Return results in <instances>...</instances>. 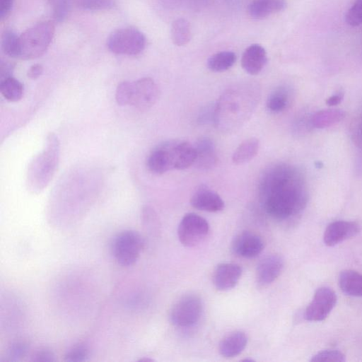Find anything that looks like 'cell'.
Wrapping results in <instances>:
<instances>
[{
    "mask_svg": "<svg viewBox=\"0 0 362 362\" xmlns=\"http://www.w3.org/2000/svg\"><path fill=\"white\" fill-rule=\"evenodd\" d=\"M258 197L265 212L273 218L285 221L293 218L304 209L308 201L304 176L293 165L274 164L259 177Z\"/></svg>",
    "mask_w": 362,
    "mask_h": 362,
    "instance_id": "obj_1",
    "label": "cell"
},
{
    "mask_svg": "<svg viewBox=\"0 0 362 362\" xmlns=\"http://www.w3.org/2000/svg\"><path fill=\"white\" fill-rule=\"evenodd\" d=\"M259 97V88L251 84L228 88L214 105V124L222 132H235L250 118Z\"/></svg>",
    "mask_w": 362,
    "mask_h": 362,
    "instance_id": "obj_2",
    "label": "cell"
},
{
    "mask_svg": "<svg viewBox=\"0 0 362 362\" xmlns=\"http://www.w3.org/2000/svg\"><path fill=\"white\" fill-rule=\"evenodd\" d=\"M59 158V143L53 133L49 134L43 151L31 163L28 172V185L35 191L42 190L52 179Z\"/></svg>",
    "mask_w": 362,
    "mask_h": 362,
    "instance_id": "obj_3",
    "label": "cell"
},
{
    "mask_svg": "<svg viewBox=\"0 0 362 362\" xmlns=\"http://www.w3.org/2000/svg\"><path fill=\"white\" fill-rule=\"evenodd\" d=\"M55 26L51 21L35 23L19 35V59H33L41 57L52 40Z\"/></svg>",
    "mask_w": 362,
    "mask_h": 362,
    "instance_id": "obj_4",
    "label": "cell"
},
{
    "mask_svg": "<svg viewBox=\"0 0 362 362\" xmlns=\"http://www.w3.org/2000/svg\"><path fill=\"white\" fill-rule=\"evenodd\" d=\"M144 245V240L138 232L125 230L113 239L112 252L118 264L128 267L137 261Z\"/></svg>",
    "mask_w": 362,
    "mask_h": 362,
    "instance_id": "obj_5",
    "label": "cell"
},
{
    "mask_svg": "<svg viewBox=\"0 0 362 362\" xmlns=\"http://www.w3.org/2000/svg\"><path fill=\"white\" fill-rule=\"evenodd\" d=\"M146 45L145 35L134 28L116 30L110 35L107 40L108 49L117 54H139L144 49Z\"/></svg>",
    "mask_w": 362,
    "mask_h": 362,
    "instance_id": "obj_6",
    "label": "cell"
},
{
    "mask_svg": "<svg viewBox=\"0 0 362 362\" xmlns=\"http://www.w3.org/2000/svg\"><path fill=\"white\" fill-rule=\"evenodd\" d=\"M178 141H165L152 149L146 160V167L151 173L160 175L171 170H176Z\"/></svg>",
    "mask_w": 362,
    "mask_h": 362,
    "instance_id": "obj_7",
    "label": "cell"
},
{
    "mask_svg": "<svg viewBox=\"0 0 362 362\" xmlns=\"http://www.w3.org/2000/svg\"><path fill=\"white\" fill-rule=\"evenodd\" d=\"M202 310V302L198 296H183L174 304L170 310V322L179 327H190L198 322Z\"/></svg>",
    "mask_w": 362,
    "mask_h": 362,
    "instance_id": "obj_8",
    "label": "cell"
},
{
    "mask_svg": "<svg viewBox=\"0 0 362 362\" xmlns=\"http://www.w3.org/2000/svg\"><path fill=\"white\" fill-rule=\"evenodd\" d=\"M209 225L203 217L194 213L185 214L177 228L180 242L186 247H194L206 237Z\"/></svg>",
    "mask_w": 362,
    "mask_h": 362,
    "instance_id": "obj_9",
    "label": "cell"
},
{
    "mask_svg": "<svg viewBox=\"0 0 362 362\" xmlns=\"http://www.w3.org/2000/svg\"><path fill=\"white\" fill-rule=\"evenodd\" d=\"M337 295L331 288H318L312 301L307 306L304 317L308 321L319 322L327 317L337 303Z\"/></svg>",
    "mask_w": 362,
    "mask_h": 362,
    "instance_id": "obj_10",
    "label": "cell"
},
{
    "mask_svg": "<svg viewBox=\"0 0 362 362\" xmlns=\"http://www.w3.org/2000/svg\"><path fill=\"white\" fill-rule=\"evenodd\" d=\"M159 88L149 77H144L133 82L132 105L139 110H147L155 105L159 97Z\"/></svg>",
    "mask_w": 362,
    "mask_h": 362,
    "instance_id": "obj_11",
    "label": "cell"
},
{
    "mask_svg": "<svg viewBox=\"0 0 362 362\" xmlns=\"http://www.w3.org/2000/svg\"><path fill=\"white\" fill-rule=\"evenodd\" d=\"M361 230L359 224L354 221H336L326 228L323 240L327 246L332 247L356 235Z\"/></svg>",
    "mask_w": 362,
    "mask_h": 362,
    "instance_id": "obj_12",
    "label": "cell"
},
{
    "mask_svg": "<svg viewBox=\"0 0 362 362\" xmlns=\"http://www.w3.org/2000/svg\"><path fill=\"white\" fill-rule=\"evenodd\" d=\"M263 248L264 242L261 237L252 232H242L235 235L232 242L233 252L245 258L257 257Z\"/></svg>",
    "mask_w": 362,
    "mask_h": 362,
    "instance_id": "obj_13",
    "label": "cell"
},
{
    "mask_svg": "<svg viewBox=\"0 0 362 362\" xmlns=\"http://www.w3.org/2000/svg\"><path fill=\"white\" fill-rule=\"evenodd\" d=\"M284 265V259L278 255H270L264 257L256 269L257 283L262 286L272 283L281 274Z\"/></svg>",
    "mask_w": 362,
    "mask_h": 362,
    "instance_id": "obj_14",
    "label": "cell"
},
{
    "mask_svg": "<svg viewBox=\"0 0 362 362\" xmlns=\"http://www.w3.org/2000/svg\"><path fill=\"white\" fill-rule=\"evenodd\" d=\"M191 205L200 211L218 212L224 209V202L216 192L203 185L200 186L190 199Z\"/></svg>",
    "mask_w": 362,
    "mask_h": 362,
    "instance_id": "obj_15",
    "label": "cell"
},
{
    "mask_svg": "<svg viewBox=\"0 0 362 362\" xmlns=\"http://www.w3.org/2000/svg\"><path fill=\"white\" fill-rule=\"evenodd\" d=\"M242 275L241 267L234 263H222L218 264L213 274V283L219 291H228L239 281Z\"/></svg>",
    "mask_w": 362,
    "mask_h": 362,
    "instance_id": "obj_16",
    "label": "cell"
},
{
    "mask_svg": "<svg viewBox=\"0 0 362 362\" xmlns=\"http://www.w3.org/2000/svg\"><path fill=\"white\" fill-rule=\"evenodd\" d=\"M196 151L194 165L201 170H209L214 168L218 162L216 146L214 141L208 137H201L194 145Z\"/></svg>",
    "mask_w": 362,
    "mask_h": 362,
    "instance_id": "obj_17",
    "label": "cell"
},
{
    "mask_svg": "<svg viewBox=\"0 0 362 362\" xmlns=\"http://www.w3.org/2000/svg\"><path fill=\"white\" fill-rule=\"evenodd\" d=\"M267 62V52L259 44H252L247 47L241 58L242 68L250 75H257L260 73Z\"/></svg>",
    "mask_w": 362,
    "mask_h": 362,
    "instance_id": "obj_18",
    "label": "cell"
},
{
    "mask_svg": "<svg viewBox=\"0 0 362 362\" xmlns=\"http://www.w3.org/2000/svg\"><path fill=\"white\" fill-rule=\"evenodd\" d=\"M286 6V0H253L248 5L247 12L252 18L262 20L284 11Z\"/></svg>",
    "mask_w": 362,
    "mask_h": 362,
    "instance_id": "obj_19",
    "label": "cell"
},
{
    "mask_svg": "<svg viewBox=\"0 0 362 362\" xmlns=\"http://www.w3.org/2000/svg\"><path fill=\"white\" fill-rule=\"evenodd\" d=\"M247 344L246 334L241 331L233 332L226 335L221 341L218 350L221 356L232 358L239 355Z\"/></svg>",
    "mask_w": 362,
    "mask_h": 362,
    "instance_id": "obj_20",
    "label": "cell"
},
{
    "mask_svg": "<svg viewBox=\"0 0 362 362\" xmlns=\"http://www.w3.org/2000/svg\"><path fill=\"white\" fill-rule=\"evenodd\" d=\"M338 284L344 293L362 297V274L352 269L343 270L339 275Z\"/></svg>",
    "mask_w": 362,
    "mask_h": 362,
    "instance_id": "obj_21",
    "label": "cell"
},
{
    "mask_svg": "<svg viewBox=\"0 0 362 362\" xmlns=\"http://www.w3.org/2000/svg\"><path fill=\"white\" fill-rule=\"evenodd\" d=\"M259 149L258 139L251 137L242 141L232 155V161L235 165H243L253 159Z\"/></svg>",
    "mask_w": 362,
    "mask_h": 362,
    "instance_id": "obj_22",
    "label": "cell"
},
{
    "mask_svg": "<svg viewBox=\"0 0 362 362\" xmlns=\"http://www.w3.org/2000/svg\"><path fill=\"white\" fill-rule=\"evenodd\" d=\"M345 117V112L339 109H326L313 114L310 118V124L315 128H326L334 125Z\"/></svg>",
    "mask_w": 362,
    "mask_h": 362,
    "instance_id": "obj_23",
    "label": "cell"
},
{
    "mask_svg": "<svg viewBox=\"0 0 362 362\" xmlns=\"http://www.w3.org/2000/svg\"><path fill=\"white\" fill-rule=\"evenodd\" d=\"M289 100L290 93L288 88L286 86H279L269 95L266 107L270 112L279 113L287 107Z\"/></svg>",
    "mask_w": 362,
    "mask_h": 362,
    "instance_id": "obj_24",
    "label": "cell"
},
{
    "mask_svg": "<svg viewBox=\"0 0 362 362\" xmlns=\"http://www.w3.org/2000/svg\"><path fill=\"white\" fill-rule=\"evenodd\" d=\"M170 35L173 44L176 46L187 45L192 37L189 22L184 18L175 19L171 25Z\"/></svg>",
    "mask_w": 362,
    "mask_h": 362,
    "instance_id": "obj_25",
    "label": "cell"
},
{
    "mask_svg": "<svg viewBox=\"0 0 362 362\" xmlns=\"http://www.w3.org/2000/svg\"><path fill=\"white\" fill-rule=\"evenodd\" d=\"M236 54L231 51H221L211 55L207 60L208 69L213 72H223L233 66Z\"/></svg>",
    "mask_w": 362,
    "mask_h": 362,
    "instance_id": "obj_26",
    "label": "cell"
},
{
    "mask_svg": "<svg viewBox=\"0 0 362 362\" xmlns=\"http://www.w3.org/2000/svg\"><path fill=\"white\" fill-rule=\"evenodd\" d=\"M0 91L7 100L17 102L23 96L24 86L21 81L10 76L1 80Z\"/></svg>",
    "mask_w": 362,
    "mask_h": 362,
    "instance_id": "obj_27",
    "label": "cell"
},
{
    "mask_svg": "<svg viewBox=\"0 0 362 362\" xmlns=\"http://www.w3.org/2000/svg\"><path fill=\"white\" fill-rule=\"evenodd\" d=\"M1 48L8 57L18 58L19 57V36L11 30H6L1 35Z\"/></svg>",
    "mask_w": 362,
    "mask_h": 362,
    "instance_id": "obj_28",
    "label": "cell"
},
{
    "mask_svg": "<svg viewBox=\"0 0 362 362\" xmlns=\"http://www.w3.org/2000/svg\"><path fill=\"white\" fill-rule=\"evenodd\" d=\"M133 98V82L122 81L117 87L115 99L119 105H132Z\"/></svg>",
    "mask_w": 362,
    "mask_h": 362,
    "instance_id": "obj_29",
    "label": "cell"
},
{
    "mask_svg": "<svg viewBox=\"0 0 362 362\" xmlns=\"http://www.w3.org/2000/svg\"><path fill=\"white\" fill-rule=\"evenodd\" d=\"M89 356V349L83 343H78L71 347L66 353L64 359L69 362L86 361Z\"/></svg>",
    "mask_w": 362,
    "mask_h": 362,
    "instance_id": "obj_30",
    "label": "cell"
},
{
    "mask_svg": "<svg viewBox=\"0 0 362 362\" xmlns=\"http://www.w3.org/2000/svg\"><path fill=\"white\" fill-rule=\"evenodd\" d=\"M345 361V355L337 349L321 351L315 354L310 359L312 362H344Z\"/></svg>",
    "mask_w": 362,
    "mask_h": 362,
    "instance_id": "obj_31",
    "label": "cell"
},
{
    "mask_svg": "<svg viewBox=\"0 0 362 362\" xmlns=\"http://www.w3.org/2000/svg\"><path fill=\"white\" fill-rule=\"evenodd\" d=\"M346 23L352 27L362 24V0H355L345 14Z\"/></svg>",
    "mask_w": 362,
    "mask_h": 362,
    "instance_id": "obj_32",
    "label": "cell"
},
{
    "mask_svg": "<svg viewBox=\"0 0 362 362\" xmlns=\"http://www.w3.org/2000/svg\"><path fill=\"white\" fill-rule=\"evenodd\" d=\"M80 8L89 11L108 10L115 7L113 0H76Z\"/></svg>",
    "mask_w": 362,
    "mask_h": 362,
    "instance_id": "obj_33",
    "label": "cell"
},
{
    "mask_svg": "<svg viewBox=\"0 0 362 362\" xmlns=\"http://www.w3.org/2000/svg\"><path fill=\"white\" fill-rule=\"evenodd\" d=\"M53 16L56 21L61 22L66 18L71 8V0H54Z\"/></svg>",
    "mask_w": 362,
    "mask_h": 362,
    "instance_id": "obj_34",
    "label": "cell"
},
{
    "mask_svg": "<svg viewBox=\"0 0 362 362\" xmlns=\"http://www.w3.org/2000/svg\"><path fill=\"white\" fill-rule=\"evenodd\" d=\"M351 137L356 147L362 151V112L354 122L351 130Z\"/></svg>",
    "mask_w": 362,
    "mask_h": 362,
    "instance_id": "obj_35",
    "label": "cell"
},
{
    "mask_svg": "<svg viewBox=\"0 0 362 362\" xmlns=\"http://www.w3.org/2000/svg\"><path fill=\"white\" fill-rule=\"evenodd\" d=\"M27 349L28 345L25 342L21 341L13 342L8 349V357L10 360H18L25 355Z\"/></svg>",
    "mask_w": 362,
    "mask_h": 362,
    "instance_id": "obj_36",
    "label": "cell"
},
{
    "mask_svg": "<svg viewBox=\"0 0 362 362\" xmlns=\"http://www.w3.org/2000/svg\"><path fill=\"white\" fill-rule=\"evenodd\" d=\"M32 360L37 362H50L55 361V358L53 352L50 349L41 348L34 353Z\"/></svg>",
    "mask_w": 362,
    "mask_h": 362,
    "instance_id": "obj_37",
    "label": "cell"
},
{
    "mask_svg": "<svg viewBox=\"0 0 362 362\" xmlns=\"http://www.w3.org/2000/svg\"><path fill=\"white\" fill-rule=\"evenodd\" d=\"M13 5V0H0V18L5 19L10 13Z\"/></svg>",
    "mask_w": 362,
    "mask_h": 362,
    "instance_id": "obj_38",
    "label": "cell"
},
{
    "mask_svg": "<svg viewBox=\"0 0 362 362\" xmlns=\"http://www.w3.org/2000/svg\"><path fill=\"white\" fill-rule=\"evenodd\" d=\"M43 73V67L40 64L32 65L28 71V77L30 79L35 80L39 78Z\"/></svg>",
    "mask_w": 362,
    "mask_h": 362,
    "instance_id": "obj_39",
    "label": "cell"
},
{
    "mask_svg": "<svg viewBox=\"0 0 362 362\" xmlns=\"http://www.w3.org/2000/svg\"><path fill=\"white\" fill-rule=\"evenodd\" d=\"M343 99V93H339L332 95L327 100V104L329 106L337 105L341 103Z\"/></svg>",
    "mask_w": 362,
    "mask_h": 362,
    "instance_id": "obj_40",
    "label": "cell"
},
{
    "mask_svg": "<svg viewBox=\"0 0 362 362\" xmlns=\"http://www.w3.org/2000/svg\"><path fill=\"white\" fill-rule=\"evenodd\" d=\"M242 361H245V362L249 361V362H252V361H254V360H253V359H251V358H245V359L243 360Z\"/></svg>",
    "mask_w": 362,
    "mask_h": 362,
    "instance_id": "obj_41",
    "label": "cell"
},
{
    "mask_svg": "<svg viewBox=\"0 0 362 362\" xmlns=\"http://www.w3.org/2000/svg\"><path fill=\"white\" fill-rule=\"evenodd\" d=\"M51 3L54 1V0H49Z\"/></svg>",
    "mask_w": 362,
    "mask_h": 362,
    "instance_id": "obj_42",
    "label": "cell"
}]
</instances>
